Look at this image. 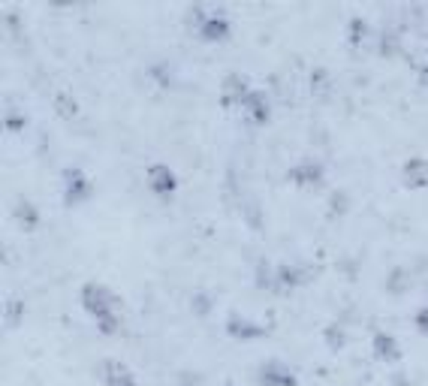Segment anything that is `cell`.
<instances>
[{
	"label": "cell",
	"mask_w": 428,
	"mask_h": 386,
	"mask_svg": "<svg viewBox=\"0 0 428 386\" xmlns=\"http://www.w3.org/2000/svg\"><path fill=\"white\" fill-rule=\"evenodd\" d=\"M25 124H27V115H25V112L6 109V127H9V130H21Z\"/></svg>",
	"instance_id": "d6986e66"
},
{
	"label": "cell",
	"mask_w": 428,
	"mask_h": 386,
	"mask_svg": "<svg viewBox=\"0 0 428 386\" xmlns=\"http://www.w3.org/2000/svg\"><path fill=\"white\" fill-rule=\"evenodd\" d=\"M260 380L265 383V386H298V380H296V374L287 368V366H281V362H265V366L260 368Z\"/></svg>",
	"instance_id": "8992f818"
},
{
	"label": "cell",
	"mask_w": 428,
	"mask_h": 386,
	"mask_svg": "<svg viewBox=\"0 0 428 386\" xmlns=\"http://www.w3.org/2000/svg\"><path fill=\"white\" fill-rule=\"evenodd\" d=\"M374 353L383 359H398L401 350H398V341H395V335H389V332H377L374 335Z\"/></svg>",
	"instance_id": "7c38bea8"
},
{
	"label": "cell",
	"mask_w": 428,
	"mask_h": 386,
	"mask_svg": "<svg viewBox=\"0 0 428 386\" xmlns=\"http://www.w3.org/2000/svg\"><path fill=\"white\" fill-rule=\"evenodd\" d=\"M347 206H350L347 190H335V193L329 197V211H332V214H344V211H347Z\"/></svg>",
	"instance_id": "ac0fdd59"
},
{
	"label": "cell",
	"mask_w": 428,
	"mask_h": 386,
	"mask_svg": "<svg viewBox=\"0 0 428 386\" xmlns=\"http://www.w3.org/2000/svg\"><path fill=\"white\" fill-rule=\"evenodd\" d=\"M15 218H18V223H25L27 230H34L39 223V211H37V206L30 199H18L15 202Z\"/></svg>",
	"instance_id": "4fadbf2b"
},
{
	"label": "cell",
	"mask_w": 428,
	"mask_h": 386,
	"mask_svg": "<svg viewBox=\"0 0 428 386\" xmlns=\"http://www.w3.org/2000/svg\"><path fill=\"white\" fill-rule=\"evenodd\" d=\"M244 109L251 112V118L256 124L269 121V96H265L263 91H248V96H244Z\"/></svg>",
	"instance_id": "30bf717a"
},
{
	"label": "cell",
	"mask_w": 428,
	"mask_h": 386,
	"mask_svg": "<svg viewBox=\"0 0 428 386\" xmlns=\"http://www.w3.org/2000/svg\"><path fill=\"white\" fill-rule=\"evenodd\" d=\"M55 106H58V112H61L63 118H70V115H76V112H79L76 96L67 94V91H58V94H55Z\"/></svg>",
	"instance_id": "9a60e30c"
},
{
	"label": "cell",
	"mask_w": 428,
	"mask_h": 386,
	"mask_svg": "<svg viewBox=\"0 0 428 386\" xmlns=\"http://www.w3.org/2000/svg\"><path fill=\"white\" fill-rule=\"evenodd\" d=\"M326 341L332 347H341V344H344V329H341L338 323H329L326 326Z\"/></svg>",
	"instance_id": "ffe728a7"
},
{
	"label": "cell",
	"mask_w": 428,
	"mask_h": 386,
	"mask_svg": "<svg viewBox=\"0 0 428 386\" xmlns=\"http://www.w3.org/2000/svg\"><path fill=\"white\" fill-rule=\"evenodd\" d=\"M287 178L296 181V185H317L320 178H323V163H317V160H298L293 169H287Z\"/></svg>",
	"instance_id": "5b68a950"
},
{
	"label": "cell",
	"mask_w": 428,
	"mask_h": 386,
	"mask_svg": "<svg viewBox=\"0 0 428 386\" xmlns=\"http://www.w3.org/2000/svg\"><path fill=\"white\" fill-rule=\"evenodd\" d=\"M148 185H151V190L160 193V197H169V193H175L178 178L166 163H151L148 166Z\"/></svg>",
	"instance_id": "277c9868"
},
{
	"label": "cell",
	"mask_w": 428,
	"mask_h": 386,
	"mask_svg": "<svg viewBox=\"0 0 428 386\" xmlns=\"http://www.w3.org/2000/svg\"><path fill=\"white\" fill-rule=\"evenodd\" d=\"M296 284H302V272L296 269V266H277V281L275 287H296Z\"/></svg>",
	"instance_id": "5bb4252c"
},
{
	"label": "cell",
	"mask_w": 428,
	"mask_h": 386,
	"mask_svg": "<svg viewBox=\"0 0 428 386\" xmlns=\"http://www.w3.org/2000/svg\"><path fill=\"white\" fill-rule=\"evenodd\" d=\"M82 305L91 311V317L97 320V326L103 332L118 329V302L115 296L100 284H84L82 287Z\"/></svg>",
	"instance_id": "6da1fadb"
},
{
	"label": "cell",
	"mask_w": 428,
	"mask_h": 386,
	"mask_svg": "<svg viewBox=\"0 0 428 386\" xmlns=\"http://www.w3.org/2000/svg\"><path fill=\"white\" fill-rule=\"evenodd\" d=\"M63 181H67V193H63V202H67V206H76V202L88 199L91 181H88V175H84L79 166H70L67 173H63Z\"/></svg>",
	"instance_id": "3957f363"
},
{
	"label": "cell",
	"mask_w": 428,
	"mask_h": 386,
	"mask_svg": "<svg viewBox=\"0 0 428 386\" xmlns=\"http://www.w3.org/2000/svg\"><path fill=\"white\" fill-rule=\"evenodd\" d=\"M395 46H398V37L392 34V30H383L380 34V49H386V51H392Z\"/></svg>",
	"instance_id": "7402d4cb"
},
{
	"label": "cell",
	"mask_w": 428,
	"mask_h": 386,
	"mask_svg": "<svg viewBox=\"0 0 428 386\" xmlns=\"http://www.w3.org/2000/svg\"><path fill=\"white\" fill-rule=\"evenodd\" d=\"M248 79L239 76V73H229L227 79H223V88H220V100L223 106H235V103H244V96H248Z\"/></svg>",
	"instance_id": "52a82bcc"
},
{
	"label": "cell",
	"mask_w": 428,
	"mask_h": 386,
	"mask_svg": "<svg viewBox=\"0 0 428 386\" xmlns=\"http://www.w3.org/2000/svg\"><path fill=\"white\" fill-rule=\"evenodd\" d=\"M6 311H9V320H18V317H21V311H25V302H21V299H9Z\"/></svg>",
	"instance_id": "603a6c76"
},
{
	"label": "cell",
	"mask_w": 428,
	"mask_h": 386,
	"mask_svg": "<svg viewBox=\"0 0 428 386\" xmlns=\"http://www.w3.org/2000/svg\"><path fill=\"white\" fill-rule=\"evenodd\" d=\"M425 178H428V166H425V157H410L404 163V181L410 187H425Z\"/></svg>",
	"instance_id": "8fae6325"
},
{
	"label": "cell",
	"mask_w": 428,
	"mask_h": 386,
	"mask_svg": "<svg viewBox=\"0 0 428 386\" xmlns=\"http://www.w3.org/2000/svg\"><path fill=\"white\" fill-rule=\"evenodd\" d=\"M227 386H229V383H227Z\"/></svg>",
	"instance_id": "4316f807"
},
{
	"label": "cell",
	"mask_w": 428,
	"mask_h": 386,
	"mask_svg": "<svg viewBox=\"0 0 428 386\" xmlns=\"http://www.w3.org/2000/svg\"><path fill=\"white\" fill-rule=\"evenodd\" d=\"M194 305H196V311H199V314H208V308H211V299L208 296H194Z\"/></svg>",
	"instance_id": "cb8c5ba5"
},
{
	"label": "cell",
	"mask_w": 428,
	"mask_h": 386,
	"mask_svg": "<svg viewBox=\"0 0 428 386\" xmlns=\"http://www.w3.org/2000/svg\"><path fill=\"white\" fill-rule=\"evenodd\" d=\"M187 18L194 21V25L199 27V34L206 37V39H220V37H227L229 34V18L220 13V9H202V6H194L187 13Z\"/></svg>",
	"instance_id": "7a4b0ae2"
},
{
	"label": "cell",
	"mask_w": 428,
	"mask_h": 386,
	"mask_svg": "<svg viewBox=\"0 0 428 386\" xmlns=\"http://www.w3.org/2000/svg\"><path fill=\"white\" fill-rule=\"evenodd\" d=\"M151 76H154L160 85H169V82H172V76H169V63H154V67H151Z\"/></svg>",
	"instance_id": "44dd1931"
},
{
	"label": "cell",
	"mask_w": 428,
	"mask_h": 386,
	"mask_svg": "<svg viewBox=\"0 0 428 386\" xmlns=\"http://www.w3.org/2000/svg\"><path fill=\"white\" fill-rule=\"evenodd\" d=\"M408 284H410V275H408V269H401V266L392 269L389 278H386V290H392V293H401Z\"/></svg>",
	"instance_id": "2e32d148"
},
{
	"label": "cell",
	"mask_w": 428,
	"mask_h": 386,
	"mask_svg": "<svg viewBox=\"0 0 428 386\" xmlns=\"http://www.w3.org/2000/svg\"><path fill=\"white\" fill-rule=\"evenodd\" d=\"M106 386H136L133 371L124 366V362H115V359H106Z\"/></svg>",
	"instance_id": "ba28073f"
},
{
	"label": "cell",
	"mask_w": 428,
	"mask_h": 386,
	"mask_svg": "<svg viewBox=\"0 0 428 386\" xmlns=\"http://www.w3.org/2000/svg\"><path fill=\"white\" fill-rule=\"evenodd\" d=\"M425 314H428L425 308H416V326L420 329H425Z\"/></svg>",
	"instance_id": "d4e9b609"
},
{
	"label": "cell",
	"mask_w": 428,
	"mask_h": 386,
	"mask_svg": "<svg viewBox=\"0 0 428 386\" xmlns=\"http://www.w3.org/2000/svg\"><path fill=\"white\" fill-rule=\"evenodd\" d=\"M227 332H232V335H239V338H260L265 329H263L260 323H253V320H248V317L232 314V317L227 320Z\"/></svg>",
	"instance_id": "9c48e42d"
},
{
	"label": "cell",
	"mask_w": 428,
	"mask_h": 386,
	"mask_svg": "<svg viewBox=\"0 0 428 386\" xmlns=\"http://www.w3.org/2000/svg\"><path fill=\"white\" fill-rule=\"evenodd\" d=\"M347 34H350V42H362V39H365V34H368V18L353 15L350 25H347Z\"/></svg>",
	"instance_id": "e0dca14e"
},
{
	"label": "cell",
	"mask_w": 428,
	"mask_h": 386,
	"mask_svg": "<svg viewBox=\"0 0 428 386\" xmlns=\"http://www.w3.org/2000/svg\"><path fill=\"white\" fill-rule=\"evenodd\" d=\"M395 383H398V386H410L408 380H404V378H401V374H398V378H395Z\"/></svg>",
	"instance_id": "484cf974"
}]
</instances>
